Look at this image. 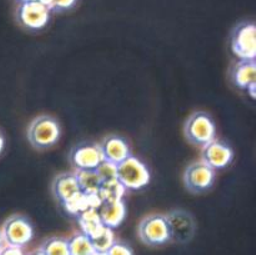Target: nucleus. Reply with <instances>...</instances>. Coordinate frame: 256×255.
<instances>
[{
  "label": "nucleus",
  "mask_w": 256,
  "mask_h": 255,
  "mask_svg": "<svg viewBox=\"0 0 256 255\" xmlns=\"http://www.w3.org/2000/svg\"><path fill=\"white\" fill-rule=\"evenodd\" d=\"M96 210L102 225L112 230L119 228L126 216V208L122 199L102 200Z\"/></svg>",
  "instance_id": "nucleus-13"
},
{
  "label": "nucleus",
  "mask_w": 256,
  "mask_h": 255,
  "mask_svg": "<svg viewBox=\"0 0 256 255\" xmlns=\"http://www.w3.org/2000/svg\"><path fill=\"white\" fill-rule=\"evenodd\" d=\"M125 192L126 190L122 188V185L115 180H110V182H104L102 184V188H100L99 192V198L100 200H119L122 199Z\"/></svg>",
  "instance_id": "nucleus-19"
},
{
  "label": "nucleus",
  "mask_w": 256,
  "mask_h": 255,
  "mask_svg": "<svg viewBox=\"0 0 256 255\" xmlns=\"http://www.w3.org/2000/svg\"><path fill=\"white\" fill-rule=\"evenodd\" d=\"M22 2H36V0H22Z\"/></svg>",
  "instance_id": "nucleus-29"
},
{
  "label": "nucleus",
  "mask_w": 256,
  "mask_h": 255,
  "mask_svg": "<svg viewBox=\"0 0 256 255\" xmlns=\"http://www.w3.org/2000/svg\"><path fill=\"white\" fill-rule=\"evenodd\" d=\"M2 235L5 245L22 249L34 239V228L25 216L14 215L4 222Z\"/></svg>",
  "instance_id": "nucleus-5"
},
{
  "label": "nucleus",
  "mask_w": 256,
  "mask_h": 255,
  "mask_svg": "<svg viewBox=\"0 0 256 255\" xmlns=\"http://www.w3.org/2000/svg\"><path fill=\"white\" fill-rule=\"evenodd\" d=\"M138 234L140 240L148 246L158 248L170 242L166 218L162 214H154L144 218L138 228Z\"/></svg>",
  "instance_id": "nucleus-4"
},
{
  "label": "nucleus",
  "mask_w": 256,
  "mask_h": 255,
  "mask_svg": "<svg viewBox=\"0 0 256 255\" xmlns=\"http://www.w3.org/2000/svg\"><path fill=\"white\" fill-rule=\"evenodd\" d=\"M4 148H5V139L4 136H2V132H0V154L4 152Z\"/></svg>",
  "instance_id": "nucleus-25"
},
{
  "label": "nucleus",
  "mask_w": 256,
  "mask_h": 255,
  "mask_svg": "<svg viewBox=\"0 0 256 255\" xmlns=\"http://www.w3.org/2000/svg\"><path fill=\"white\" fill-rule=\"evenodd\" d=\"M232 50L239 60H255L256 28L254 22H242L232 35Z\"/></svg>",
  "instance_id": "nucleus-8"
},
{
  "label": "nucleus",
  "mask_w": 256,
  "mask_h": 255,
  "mask_svg": "<svg viewBox=\"0 0 256 255\" xmlns=\"http://www.w3.org/2000/svg\"><path fill=\"white\" fill-rule=\"evenodd\" d=\"M4 246H5V242H4V239H2V230H0V250H2Z\"/></svg>",
  "instance_id": "nucleus-26"
},
{
  "label": "nucleus",
  "mask_w": 256,
  "mask_h": 255,
  "mask_svg": "<svg viewBox=\"0 0 256 255\" xmlns=\"http://www.w3.org/2000/svg\"><path fill=\"white\" fill-rule=\"evenodd\" d=\"M184 132L190 144L204 148L216 139V125L208 112H198L190 115L186 120Z\"/></svg>",
  "instance_id": "nucleus-2"
},
{
  "label": "nucleus",
  "mask_w": 256,
  "mask_h": 255,
  "mask_svg": "<svg viewBox=\"0 0 256 255\" xmlns=\"http://www.w3.org/2000/svg\"><path fill=\"white\" fill-rule=\"evenodd\" d=\"M40 249L45 255H70L68 239L64 238H50L42 245Z\"/></svg>",
  "instance_id": "nucleus-20"
},
{
  "label": "nucleus",
  "mask_w": 256,
  "mask_h": 255,
  "mask_svg": "<svg viewBox=\"0 0 256 255\" xmlns=\"http://www.w3.org/2000/svg\"><path fill=\"white\" fill-rule=\"evenodd\" d=\"M99 145L105 162H109L114 165H119L132 155L126 140L118 135H109Z\"/></svg>",
  "instance_id": "nucleus-14"
},
{
  "label": "nucleus",
  "mask_w": 256,
  "mask_h": 255,
  "mask_svg": "<svg viewBox=\"0 0 256 255\" xmlns=\"http://www.w3.org/2000/svg\"><path fill=\"white\" fill-rule=\"evenodd\" d=\"M29 255H45V254L42 252V249H38V250H35V252H32V254H29Z\"/></svg>",
  "instance_id": "nucleus-27"
},
{
  "label": "nucleus",
  "mask_w": 256,
  "mask_h": 255,
  "mask_svg": "<svg viewBox=\"0 0 256 255\" xmlns=\"http://www.w3.org/2000/svg\"><path fill=\"white\" fill-rule=\"evenodd\" d=\"M78 222H79L80 226H82V232L88 236L94 235L100 228L102 226V222L100 220L99 214H98L96 209H88L85 212H80L78 215Z\"/></svg>",
  "instance_id": "nucleus-16"
},
{
  "label": "nucleus",
  "mask_w": 256,
  "mask_h": 255,
  "mask_svg": "<svg viewBox=\"0 0 256 255\" xmlns=\"http://www.w3.org/2000/svg\"><path fill=\"white\" fill-rule=\"evenodd\" d=\"M92 255H106V252H92Z\"/></svg>",
  "instance_id": "nucleus-28"
},
{
  "label": "nucleus",
  "mask_w": 256,
  "mask_h": 255,
  "mask_svg": "<svg viewBox=\"0 0 256 255\" xmlns=\"http://www.w3.org/2000/svg\"><path fill=\"white\" fill-rule=\"evenodd\" d=\"M70 162L76 172L80 170H96L104 162V155L99 144H82L75 146L70 152Z\"/></svg>",
  "instance_id": "nucleus-11"
},
{
  "label": "nucleus",
  "mask_w": 256,
  "mask_h": 255,
  "mask_svg": "<svg viewBox=\"0 0 256 255\" xmlns=\"http://www.w3.org/2000/svg\"><path fill=\"white\" fill-rule=\"evenodd\" d=\"M0 255H25L22 249L20 248H14V246H8L5 245L2 250H0Z\"/></svg>",
  "instance_id": "nucleus-24"
},
{
  "label": "nucleus",
  "mask_w": 256,
  "mask_h": 255,
  "mask_svg": "<svg viewBox=\"0 0 256 255\" xmlns=\"http://www.w3.org/2000/svg\"><path fill=\"white\" fill-rule=\"evenodd\" d=\"M96 172L100 179L104 182H110V180L116 179V165L112 164L109 162H102L99 166L96 168Z\"/></svg>",
  "instance_id": "nucleus-21"
},
{
  "label": "nucleus",
  "mask_w": 256,
  "mask_h": 255,
  "mask_svg": "<svg viewBox=\"0 0 256 255\" xmlns=\"http://www.w3.org/2000/svg\"><path fill=\"white\" fill-rule=\"evenodd\" d=\"M40 2H44L50 10L62 12V10H68L74 6L76 0H40Z\"/></svg>",
  "instance_id": "nucleus-22"
},
{
  "label": "nucleus",
  "mask_w": 256,
  "mask_h": 255,
  "mask_svg": "<svg viewBox=\"0 0 256 255\" xmlns=\"http://www.w3.org/2000/svg\"><path fill=\"white\" fill-rule=\"evenodd\" d=\"M215 180V170L205 164L202 160L190 164L184 172L185 186L194 194H204L209 192L214 186Z\"/></svg>",
  "instance_id": "nucleus-7"
},
{
  "label": "nucleus",
  "mask_w": 256,
  "mask_h": 255,
  "mask_svg": "<svg viewBox=\"0 0 256 255\" xmlns=\"http://www.w3.org/2000/svg\"><path fill=\"white\" fill-rule=\"evenodd\" d=\"M170 232V242L176 244H188L196 232V222L194 216L185 210H172L165 215Z\"/></svg>",
  "instance_id": "nucleus-6"
},
{
  "label": "nucleus",
  "mask_w": 256,
  "mask_h": 255,
  "mask_svg": "<svg viewBox=\"0 0 256 255\" xmlns=\"http://www.w3.org/2000/svg\"><path fill=\"white\" fill-rule=\"evenodd\" d=\"M94 250L98 252H106L115 242L114 230L102 225L94 235L90 236Z\"/></svg>",
  "instance_id": "nucleus-18"
},
{
  "label": "nucleus",
  "mask_w": 256,
  "mask_h": 255,
  "mask_svg": "<svg viewBox=\"0 0 256 255\" xmlns=\"http://www.w3.org/2000/svg\"><path fill=\"white\" fill-rule=\"evenodd\" d=\"M202 158L205 164L216 172L225 169L234 162V150L225 142L215 139L202 148Z\"/></svg>",
  "instance_id": "nucleus-10"
},
{
  "label": "nucleus",
  "mask_w": 256,
  "mask_h": 255,
  "mask_svg": "<svg viewBox=\"0 0 256 255\" xmlns=\"http://www.w3.org/2000/svg\"><path fill=\"white\" fill-rule=\"evenodd\" d=\"M50 12L52 10L40 0L25 2L20 5L18 10V20L26 29L42 30L49 22Z\"/></svg>",
  "instance_id": "nucleus-9"
},
{
  "label": "nucleus",
  "mask_w": 256,
  "mask_h": 255,
  "mask_svg": "<svg viewBox=\"0 0 256 255\" xmlns=\"http://www.w3.org/2000/svg\"><path fill=\"white\" fill-rule=\"evenodd\" d=\"M60 135V124L55 118L49 115L35 118L28 128V140L38 150H46L56 145Z\"/></svg>",
  "instance_id": "nucleus-1"
},
{
  "label": "nucleus",
  "mask_w": 256,
  "mask_h": 255,
  "mask_svg": "<svg viewBox=\"0 0 256 255\" xmlns=\"http://www.w3.org/2000/svg\"><path fill=\"white\" fill-rule=\"evenodd\" d=\"M116 180L125 190H140L150 182V172L142 160L130 155L116 165Z\"/></svg>",
  "instance_id": "nucleus-3"
},
{
  "label": "nucleus",
  "mask_w": 256,
  "mask_h": 255,
  "mask_svg": "<svg viewBox=\"0 0 256 255\" xmlns=\"http://www.w3.org/2000/svg\"><path fill=\"white\" fill-rule=\"evenodd\" d=\"M68 246L70 255H92L95 252L92 240L84 232L75 234L68 239Z\"/></svg>",
  "instance_id": "nucleus-17"
},
{
  "label": "nucleus",
  "mask_w": 256,
  "mask_h": 255,
  "mask_svg": "<svg viewBox=\"0 0 256 255\" xmlns=\"http://www.w3.org/2000/svg\"><path fill=\"white\" fill-rule=\"evenodd\" d=\"M232 84L242 90H246L252 99H255L256 89V64L255 60H239L232 66Z\"/></svg>",
  "instance_id": "nucleus-12"
},
{
  "label": "nucleus",
  "mask_w": 256,
  "mask_h": 255,
  "mask_svg": "<svg viewBox=\"0 0 256 255\" xmlns=\"http://www.w3.org/2000/svg\"><path fill=\"white\" fill-rule=\"evenodd\" d=\"M75 175L82 194L89 196H95L99 194L102 180L98 175L96 170H80L75 172Z\"/></svg>",
  "instance_id": "nucleus-15"
},
{
  "label": "nucleus",
  "mask_w": 256,
  "mask_h": 255,
  "mask_svg": "<svg viewBox=\"0 0 256 255\" xmlns=\"http://www.w3.org/2000/svg\"><path fill=\"white\" fill-rule=\"evenodd\" d=\"M106 255H134V250H132V246L128 245L126 242H116V240H115V242L112 245V248L106 252Z\"/></svg>",
  "instance_id": "nucleus-23"
}]
</instances>
